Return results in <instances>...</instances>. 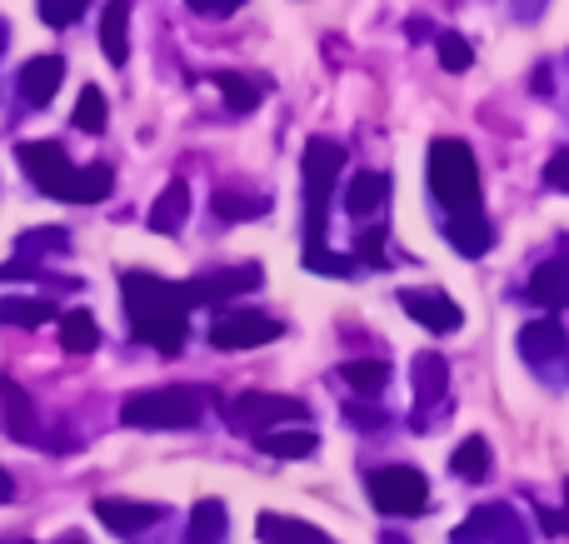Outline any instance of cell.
I'll return each instance as SVG.
<instances>
[{
  "label": "cell",
  "instance_id": "4316f807",
  "mask_svg": "<svg viewBox=\"0 0 569 544\" xmlns=\"http://www.w3.org/2000/svg\"><path fill=\"white\" fill-rule=\"evenodd\" d=\"M340 375H345V385H355L360 395H380L385 380H390V365H385V360H350Z\"/></svg>",
  "mask_w": 569,
  "mask_h": 544
},
{
  "label": "cell",
  "instance_id": "6da1fadb",
  "mask_svg": "<svg viewBox=\"0 0 569 544\" xmlns=\"http://www.w3.org/2000/svg\"><path fill=\"white\" fill-rule=\"evenodd\" d=\"M120 285H126V310L136 340L156 345L160 355H176L186 345V310H190L186 285H170V280L146 275V270H130Z\"/></svg>",
  "mask_w": 569,
  "mask_h": 544
},
{
  "label": "cell",
  "instance_id": "52a82bcc",
  "mask_svg": "<svg viewBox=\"0 0 569 544\" xmlns=\"http://www.w3.org/2000/svg\"><path fill=\"white\" fill-rule=\"evenodd\" d=\"M280 420H305V405L290 395H260V390L230 400V425L246 430V435H266V430L280 425Z\"/></svg>",
  "mask_w": 569,
  "mask_h": 544
},
{
  "label": "cell",
  "instance_id": "d6986e66",
  "mask_svg": "<svg viewBox=\"0 0 569 544\" xmlns=\"http://www.w3.org/2000/svg\"><path fill=\"white\" fill-rule=\"evenodd\" d=\"M0 410H6V435H10V440H36L30 395L16 385V380H0Z\"/></svg>",
  "mask_w": 569,
  "mask_h": 544
},
{
  "label": "cell",
  "instance_id": "8992f818",
  "mask_svg": "<svg viewBox=\"0 0 569 544\" xmlns=\"http://www.w3.org/2000/svg\"><path fill=\"white\" fill-rule=\"evenodd\" d=\"M370 500L380 515H420L430 505V485L415 465H390L370 475Z\"/></svg>",
  "mask_w": 569,
  "mask_h": 544
},
{
  "label": "cell",
  "instance_id": "9c48e42d",
  "mask_svg": "<svg viewBox=\"0 0 569 544\" xmlns=\"http://www.w3.org/2000/svg\"><path fill=\"white\" fill-rule=\"evenodd\" d=\"M400 305L410 310V320H420L425 330H435V335H450V330H460V305H455L450 295H440V290H400Z\"/></svg>",
  "mask_w": 569,
  "mask_h": 544
},
{
  "label": "cell",
  "instance_id": "74e56055",
  "mask_svg": "<svg viewBox=\"0 0 569 544\" xmlns=\"http://www.w3.org/2000/svg\"><path fill=\"white\" fill-rule=\"evenodd\" d=\"M20 544H30V540H20Z\"/></svg>",
  "mask_w": 569,
  "mask_h": 544
},
{
  "label": "cell",
  "instance_id": "cb8c5ba5",
  "mask_svg": "<svg viewBox=\"0 0 569 544\" xmlns=\"http://www.w3.org/2000/svg\"><path fill=\"white\" fill-rule=\"evenodd\" d=\"M216 90L220 95H226V105L236 110V115H246V110H256L260 105V95H266V90L256 85V80H246V75H236V70H216Z\"/></svg>",
  "mask_w": 569,
  "mask_h": 544
},
{
  "label": "cell",
  "instance_id": "9a60e30c",
  "mask_svg": "<svg viewBox=\"0 0 569 544\" xmlns=\"http://www.w3.org/2000/svg\"><path fill=\"white\" fill-rule=\"evenodd\" d=\"M130 0H110L106 20H100V50H106L110 66H126L130 60Z\"/></svg>",
  "mask_w": 569,
  "mask_h": 544
},
{
  "label": "cell",
  "instance_id": "e0dca14e",
  "mask_svg": "<svg viewBox=\"0 0 569 544\" xmlns=\"http://www.w3.org/2000/svg\"><path fill=\"white\" fill-rule=\"evenodd\" d=\"M256 535L266 544H335L325 530L305 525V520H290V515H260Z\"/></svg>",
  "mask_w": 569,
  "mask_h": 544
},
{
  "label": "cell",
  "instance_id": "836d02e7",
  "mask_svg": "<svg viewBox=\"0 0 569 544\" xmlns=\"http://www.w3.org/2000/svg\"><path fill=\"white\" fill-rule=\"evenodd\" d=\"M186 6L196 10V16H236L246 0H186Z\"/></svg>",
  "mask_w": 569,
  "mask_h": 544
},
{
  "label": "cell",
  "instance_id": "3957f363",
  "mask_svg": "<svg viewBox=\"0 0 569 544\" xmlns=\"http://www.w3.org/2000/svg\"><path fill=\"white\" fill-rule=\"evenodd\" d=\"M206 415V400L200 390H186V385H170V390H140L120 405V425L130 430H190L200 425Z\"/></svg>",
  "mask_w": 569,
  "mask_h": 544
},
{
  "label": "cell",
  "instance_id": "4fadbf2b",
  "mask_svg": "<svg viewBox=\"0 0 569 544\" xmlns=\"http://www.w3.org/2000/svg\"><path fill=\"white\" fill-rule=\"evenodd\" d=\"M186 215H190V185L186 180H170V185L160 190V200L150 205V230H156V235H176V230L186 225Z\"/></svg>",
  "mask_w": 569,
  "mask_h": 544
},
{
  "label": "cell",
  "instance_id": "83f0119b",
  "mask_svg": "<svg viewBox=\"0 0 569 544\" xmlns=\"http://www.w3.org/2000/svg\"><path fill=\"white\" fill-rule=\"evenodd\" d=\"M445 360L440 355H420L415 360V400H425V405H430V400H440L445 395Z\"/></svg>",
  "mask_w": 569,
  "mask_h": 544
},
{
  "label": "cell",
  "instance_id": "44dd1931",
  "mask_svg": "<svg viewBox=\"0 0 569 544\" xmlns=\"http://www.w3.org/2000/svg\"><path fill=\"white\" fill-rule=\"evenodd\" d=\"M530 295L540 300V305H550V310L569 305V265H565V260H550V265H540V270H535V280H530Z\"/></svg>",
  "mask_w": 569,
  "mask_h": 544
},
{
  "label": "cell",
  "instance_id": "ffe728a7",
  "mask_svg": "<svg viewBox=\"0 0 569 544\" xmlns=\"http://www.w3.org/2000/svg\"><path fill=\"white\" fill-rule=\"evenodd\" d=\"M256 445L276 460H305L315 455L320 440H315V430H266V435H256Z\"/></svg>",
  "mask_w": 569,
  "mask_h": 544
},
{
  "label": "cell",
  "instance_id": "8d00e7d4",
  "mask_svg": "<svg viewBox=\"0 0 569 544\" xmlns=\"http://www.w3.org/2000/svg\"><path fill=\"white\" fill-rule=\"evenodd\" d=\"M0 50H6V26H0Z\"/></svg>",
  "mask_w": 569,
  "mask_h": 544
},
{
  "label": "cell",
  "instance_id": "7402d4cb",
  "mask_svg": "<svg viewBox=\"0 0 569 544\" xmlns=\"http://www.w3.org/2000/svg\"><path fill=\"white\" fill-rule=\"evenodd\" d=\"M60 345L70 350V355H90V350L100 345V325L90 310H70V315H60Z\"/></svg>",
  "mask_w": 569,
  "mask_h": 544
},
{
  "label": "cell",
  "instance_id": "d6a6232c",
  "mask_svg": "<svg viewBox=\"0 0 569 544\" xmlns=\"http://www.w3.org/2000/svg\"><path fill=\"white\" fill-rule=\"evenodd\" d=\"M305 265H310V270H325V275H340V280H350V275H355V260H345V255H325V250H310V255H305Z\"/></svg>",
  "mask_w": 569,
  "mask_h": 544
},
{
  "label": "cell",
  "instance_id": "d590c367",
  "mask_svg": "<svg viewBox=\"0 0 569 544\" xmlns=\"http://www.w3.org/2000/svg\"><path fill=\"white\" fill-rule=\"evenodd\" d=\"M10 500H16V480L0 470V505H10Z\"/></svg>",
  "mask_w": 569,
  "mask_h": 544
},
{
  "label": "cell",
  "instance_id": "277c9868",
  "mask_svg": "<svg viewBox=\"0 0 569 544\" xmlns=\"http://www.w3.org/2000/svg\"><path fill=\"white\" fill-rule=\"evenodd\" d=\"M345 165V150L335 140L315 135L305 145V195H310V250H320L325 240V205H330V190H335V175Z\"/></svg>",
  "mask_w": 569,
  "mask_h": 544
},
{
  "label": "cell",
  "instance_id": "e575fe53",
  "mask_svg": "<svg viewBox=\"0 0 569 544\" xmlns=\"http://www.w3.org/2000/svg\"><path fill=\"white\" fill-rule=\"evenodd\" d=\"M545 180H550L555 190H569V150L550 155V165H545Z\"/></svg>",
  "mask_w": 569,
  "mask_h": 544
},
{
  "label": "cell",
  "instance_id": "603a6c76",
  "mask_svg": "<svg viewBox=\"0 0 569 544\" xmlns=\"http://www.w3.org/2000/svg\"><path fill=\"white\" fill-rule=\"evenodd\" d=\"M56 320V305L50 300H20V295H6L0 300V325H16V330H36Z\"/></svg>",
  "mask_w": 569,
  "mask_h": 544
},
{
  "label": "cell",
  "instance_id": "f1b7e54d",
  "mask_svg": "<svg viewBox=\"0 0 569 544\" xmlns=\"http://www.w3.org/2000/svg\"><path fill=\"white\" fill-rule=\"evenodd\" d=\"M76 130H86V135H100L106 130V95H100L96 85H86L80 90V100H76Z\"/></svg>",
  "mask_w": 569,
  "mask_h": 544
},
{
  "label": "cell",
  "instance_id": "f546056e",
  "mask_svg": "<svg viewBox=\"0 0 569 544\" xmlns=\"http://www.w3.org/2000/svg\"><path fill=\"white\" fill-rule=\"evenodd\" d=\"M266 210H270V200H260V195H236V190H220L216 195L220 220H256V215H266Z\"/></svg>",
  "mask_w": 569,
  "mask_h": 544
},
{
  "label": "cell",
  "instance_id": "7c38bea8",
  "mask_svg": "<svg viewBox=\"0 0 569 544\" xmlns=\"http://www.w3.org/2000/svg\"><path fill=\"white\" fill-rule=\"evenodd\" d=\"M246 290H260V265H240V270H220V275H206V280H190L186 295H190V305H200V300H226V295H246Z\"/></svg>",
  "mask_w": 569,
  "mask_h": 544
},
{
  "label": "cell",
  "instance_id": "8fae6325",
  "mask_svg": "<svg viewBox=\"0 0 569 544\" xmlns=\"http://www.w3.org/2000/svg\"><path fill=\"white\" fill-rule=\"evenodd\" d=\"M96 515H100V525L116 530V535H140V530L160 525L166 510L160 505H136V500H96Z\"/></svg>",
  "mask_w": 569,
  "mask_h": 544
},
{
  "label": "cell",
  "instance_id": "d4e9b609",
  "mask_svg": "<svg viewBox=\"0 0 569 544\" xmlns=\"http://www.w3.org/2000/svg\"><path fill=\"white\" fill-rule=\"evenodd\" d=\"M226 540V505L220 500H200L190 515V540L186 544H220Z\"/></svg>",
  "mask_w": 569,
  "mask_h": 544
},
{
  "label": "cell",
  "instance_id": "30bf717a",
  "mask_svg": "<svg viewBox=\"0 0 569 544\" xmlns=\"http://www.w3.org/2000/svg\"><path fill=\"white\" fill-rule=\"evenodd\" d=\"M60 80H66V60L60 56H36L26 70H20V100L26 105H50L60 90Z\"/></svg>",
  "mask_w": 569,
  "mask_h": 544
},
{
  "label": "cell",
  "instance_id": "484cf974",
  "mask_svg": "<svg viewBox=\"0 0 569 544\" xmlns=\"http://www.w3.org/2000/svg\"><path fill=\"white\" fill-rule=\"evenodd\" d=\"M450 470H455L460 480H485V475H490V445H485L480 435H470V440H465V445L450 455Z\"/></svg>",
  "mask_w": 569,
  "mask_h": 544
},
{
  "label": "cell",
  "instance_id": "1f68e13d",
  "mask_svg": "<svg viewBox=\"0 0 569 544\" xmlns=\"http://www.w3.org/2000/svg\"><path fill=\"white\" fill-rule=\"evenodd\" d=\"M86 6L90 0H40V20H46L50 30H66V26H76V20L86 16Z\"/></svg>",
  "mask_w": 569,
  "mask_h": 544
},
{
  "label": "cell",
  "instance_id": "5bb4252c",
  "mask_svg": "<svg viewBox=\"0 0 569 544\" xmlns=\"http://www.w3.org/2000/svg\"><path fill=\"white\" fill-rule=\"evenodd\" d=\"M385 200H390V180L375 175V170H360V175L350 180V195H345V210H350L355 220H370L385 210Z\"/></svg>",
  "mask_w": 569,
  "mask_h": 544
},
{
  "label": "cell",
  "instance_id": "7a4b0ae2",
  "mask_svg": "<svg viewBox=\"0 0 569 544\" xmlns=\"http://www.w3.org/2000/svg\"><path fill=\"white\" fill-rule=\"evenodd\" d=\"M430 190L455 215L480 210V170H475V155L465 140H435L430 145Z\"/></svg>",
  "mask_w": 569,
  "mask_h": 544
},
{
  "label": "cell",
  "instance_id": "ba28073f",
  "mask_svg": "<svg viewBox=\"0 0 569 544\" xmlns=\"http://www.w3.org/2000/svg\"><path fill=\"white\" fill-rule=\"evenodd\" d=\"M284 325L270 315H256V310H236V315H220L210 325V345L216 350H256V345H270L280 340Z\"/></svg>",
  "mask_w": 569,
  "mask_h": 544
},
{
  "label": "cell",
  "instance_id": "4dcf8cb0",
  "mask_svg": "<svg viewBox=\"0 0 569 544\" xmlns=\"http://www.w3.org/2000/svg\"><path fill=\"white\" fill-rule=\"evenodd\" d=\"M435 50H440V66H445V70H470V66H475L470 40L455 36V30H445V36L435 40Z\"/></svg>",
  "mask_w": 569,
  "mask_h": 544
},
{
  "label": "cell",
  "instance_id": "ac0fdd59",
  "mask_svg": "<svg viewBox=\"0 0 569 544\" xmlns=\"http://www.w3.org/2000/svg\"><path fill=\"white\" fill-rule=\"evenodd\" d=\"M565 325L560 320H535V325H525L520 330V350H525V360H555V355H565Z\"/></svg>",
  "mask_w": 569,
  "mask_h": 544
},
{
  "label": "cell",
  "instance_id": "2e32d148",
  "mask_svg": "<svg viewBox=\"0 0 569 544\" xmlns=\"http://www.w3.org/2000/svg\"><path fill=\"white\" fill-rule=\"evenodd\" d=\"M445 240H450L460 255H470V260H480L485 250H490V225H485V215L480 210H465V215H450V225H445Z\"/></svg>",
  "mask_w": 569,
  "mask_h": 544
},
{
  "label": "cell",
  "instance_id": "5b68a950",
  "mask_svg": "<svg viewBox=\"0 0 569 544\" xmlns=\"http://www.w3.org/2000/svg\"><path fill=\"white\" fill-rule=\"evenodd\" d=\"M16 155H20V170L36 180L40 195H50V200H76V175H80V170L70 165V155L56 145V140H20Z\"/></svg>",
  "mask_w": 569,
  "mask_h": 544
}]
</instances>
